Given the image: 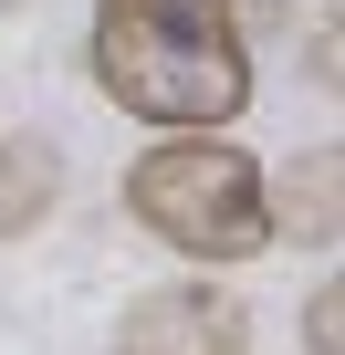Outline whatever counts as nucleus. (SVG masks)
I'll use <instances>...</instances> for the list:
<instances>
[{"label":"nucleus","mask_w":345,"mask_h":355,"mask_svg":"<svg viewBox=\"0 0 345 355\" xmlns=\"http://www.w3.org/2000/svg\"><path fill=\"white\" fill-rule=\"evenodd\" d=\"M303 345H314V355H345V282H335V272H324L314 303H303Z\"/></svg>","instance_id":"obj_6"},{"label":"nucleus","mask_w":345,"mask_h":355,"mask_svg":"<svg viewBox=\"0 0 345 355\" xmlns=\"http://www.w3.org/2000/svg\"><path fill=\"white\" fill-rule=\"evenodd\" d=\"M272 241H335V146H314L293 178H283V199H262Z\"/></svg>","instance_id":"obj_5"},{"label":"nucleus","mask_w":345,"mask_h":355,"mask_svg":"<svg viewBox=\"0 0 345 355\" xmlns=\"http://www.w3.org/2000/svg\"><path fill=\"white\" fill-rule=\"evenodd\" d=\"M115 355H251V313L220 282H157L126 303Z\"/></svg>","instance_id":"obj_3"},{"label":"nucleus","mask_w":345,"mask_h":355,"mask_svg":"<svg viewBox=\"0 0 345 355\" xmlns=\"http://www.w3.org/2000/svg\"><path fill=\"white\" fill-rule=\"evenodd\" d=\"M262 11H272V0H262Z\"/></svg>","instance_id":"obj_8"},{"label":"nucleus","mask_w":345,"mask_h":355,"mask_svg":"<svg viewBox=\"0 0 345 355\" xmlns=\"http://www.w3.org/2000/svg\"><path fill=\"white\" fill-rule=\"evenodd\" d=\"M0 11H11V0H0Z\"/></svg>","instance_id":"obj_7"},{"label":"nucleus","mask_w":345,"mask_h":355,"mask_svg":"<svg viewBox=\"0 0 345 355\" xmlns=\"http://www.w3.org/2000/svg\"><path fill=\"white\" fill-rule=\"evenodd\" d=\"M84 53L105 105L167 136H230V115L251 105V42L230 0H105Z\"/></svg>","instance_id":"obj_1"},{"label":"nucleus","mask_w":345,"mask_h":355,"mask_svg":"<svg viewBox=\"0 0 345 355\" xmlns=\"http://www.w3.org/2000/svg\"><path fill=\"white\" fill-rule=\"evenodd\" d=\"M262 199H272V178H262V157L230 146V136H157V146L126 167V209H136V230L167 241L178 261H210V272L272 251Z\"/></svg>","instance_id":"obj_2"},{"label":"nucleus","mask_w":345,"mask_h":355,"mask_svg":"<svg viewBox=\"0 0 345 355\" xmlns=\"http://www.w3.org/2000/svg\"><path fill=\"white\" fill-rule=\"evenodd\" d=\"M63 199V157L53 136H0V241H32Z\"/></svg>","instance_id":"obj_4"}]
</instances>
